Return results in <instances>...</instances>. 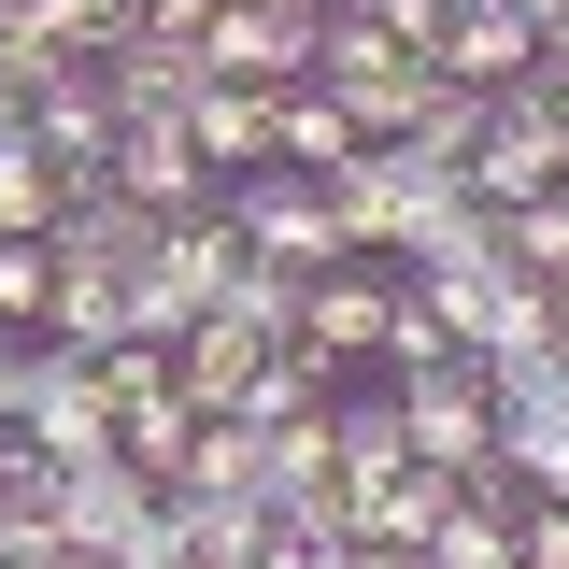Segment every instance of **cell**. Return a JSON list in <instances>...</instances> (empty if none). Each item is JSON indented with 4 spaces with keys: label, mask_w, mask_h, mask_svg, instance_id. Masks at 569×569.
Here are the masks:
<instances>
[{
    "label": "cell",
    "mask_w": 569,
    "mask_h": 569,
    "mask_svg": "<svg viewBox=\"0 0 569 569\" xmlns=\"http://www.w3.org/2000/svg\"><path fill=\"white\" fill-rule=\"evenodd\" d=\"M527 58H541V29L512 14V0H456V29H441V86H470V100H512L527 86Z\"/></svg>",
    "instance_id": "8fae6325"
},
{
    "label": "cell",
    "mask_w": 569,
    "mask_h": 569,
    "mask_svg": "<svg viewBox=\"0 0 569 569\" xmlns=\"http://www.w3.org/2000/svg\"><path fill=\"white\" fill-rule=\"evenodd\" d=\"M29 142H43L58 200H71V186H100V157H114V100H100V71H86V58L29 86Z\"/></svg>",
    "instance_id": "9c48e42d"
},
{
    "label": "cell",
    "mask_w": 569,
    "mask_h": 569,
    "mask_svg": "<svg viewBox=\"0 0 569 569\" xmlns=\"http://www.w3.org/2000/svg\"><path fill=\"white\" fill-rule=\"evenodd\" d=\"M399 385V441H413V470H485L498 456V385L470 370V356H441V370H385Z\"/></svg>",
    "instance_id": "277c9868"
},
{
    "label": "cell",
    "mask_w": 569,
    "mask_h": 569,
    "mask_svg": "<svg viewBox=\"0 0 569 569\" xmlns=\"http://www.w3.org/2000/svg\"><path fill=\"white\" fill-rule=\"evenodd\" d=\"M257 370H271V342H257L242 313H200V328L171 342V385H186L200 413H242V385H257Z\"/></svg>",
    "instance_id": "5bb4252c"
},
{
    "label": "cell",
    "mask_w": 569,
    "mask_h": 569,
    "mask_svg": "<svg viewBox=\"0 0 569 569\" xmlns=\"http://www.w3.org/2000/svg\"><path fill=\"white\" fill-rule=\"evenodd\" d=\"M157 242H171V228H157L142 200H114V186H71L58 228H43V257H58V271H86V284H142V257H157Z\"/></svg>",
    "instance_id": "ba28073f"
},
{
    "label": "cell",
    "mask_w": 569,
    "mask_h": 569,
    "mask_svg": "<svg viewBox=\"0 0 569 569\" xmlns=\"http://www.w3.org/2000/svg\"><path fill=\"white\" fill-rule=\"evenodd\" d=\"M512 14H527V29H569V0H512Z\"/></svg>",
    "instance_id": "4316f807"
},
{
    "label": "cell",
    "mask_w": 569,
    "mask_h": 569,
    "mask_svg": "<svg viewBox=\"0 0 569 569\" xmlns=\"http://www.w3.org/2000/svg\"><path fill=\"white\" fill-rule=\"evenodd\" d=\"M228 228H242V257L284 271V284H313V271L356 257L342 213H328V186H299V171H242V186H228Z\"/></svg>",
    "instance_id": "3957f363"
},
{
    "label": "cell",
    "mask_w": 569,
    "mask_h": 569,
    "mask_svg": "<svg viewBox=\"0 0 569 569\" xmlns=\"http://www.w3.org/2000/svg\"><path fill=\"white\" fill-rule=\"evenodd\" d=\"M569 186V142H556V114L512 86V100H485V142H470V171H456V200L470 213H527V200H556Z\"/></svg>",
    "instance_id": "5b68a950"
},
{
    "label": "cell",
    "mask_w": 569,
    "mask_h": 569,
    "mask_svg": "<svg viewBox=\"0 0 569 569\" xmlns=\"http://www.w3.org/2000/svg\"><path fill=\"white\" fill-rule=\"evenodd\" d=\"M213 29V0H142V43H200Z\"/></svg>",
    "instance_id": "d4e9b609"
},
{
    "label": "cell",
    "mask_w": 569,
    "mask_h": 569,
    "mask_svg": "<svg viewBox=\"0 0 569 569\" xmlns=\"http://www.w3.org/2000/svg\"><path fill=\"white\" fill-rule=\"evenodd\" d=\"M100 186H114V200H142L157 228H186V213H213V200H228V186L200 171V142H186V129H114Z\"/></svg>",
    "instance_id": "30bf717a"
},
{
    "label": "cell",
    "mask_w": 569,
    "mask_h": 569,
    "mask_svg": "<svg viewBox=\"0 0 569 569\" xmlns=\"http://www.w3.org/2000/svg\"><path fill=\"white\" fill-rule=\"evenodd\" d=\"M385 284H399V271H370V257H342V271H313V284H299V342L328 356V370H356V356L385 342Z\"/></svg>",
    "instance_id": "7c38bea8"
},
{
    "label": "cell",
    "mask_w": 569,
    "mask_h": 569,
    "mask_svg": "<svg viewBox=\"0 0 569 569\" xmlns=\"http://www.w3.org/2000/svg\"><path fill=\"white\" fill-rule=\"evenodd\" d=\"M14 441L43 456V470H86V456H114V413H100V370L71 342H29V413H14Z\"/></svg>",
    "instance_id": "52a82bcc"
},
{
    "label": "cell",
    "mask_w": 569,
    "mask_h": 569,
    "mask_svg": "<svg viewBox=\"0 0 569 569\" xmlns=\"http://www.w3.org/2000/svg\"><path fill=\"white\" fill-rule=\"evenodd\" d=\"M356 14H385L413 58H441V29H456V0H356Z\"/></svg>",
    "instance_id": "cb8c5ba5"
},
{
    "label": "cell",
    "mask_w": 569,
    "mask_h": 569,
    "mask_svg": "<svg viewBox=\"0 0 569 569\" xmlns=\"http://www.w3.org/2000/svg\"><path fill=\"white\" fill-rule=\"evenodd\" d=\"M356 157V114L328 100V86H271V171H299V186H328Z\"/></svg>",
    "instance_id": "e0dca14e"
},
{
    "label": "cell",
    "mask_w": 569,
    "mask_h": 569,
    "mask_svg": "<svg viewBox=\"0 0 569 569\" xmlns=\"http://www.w3.org/2000/svg\"><path fill=\"white\" fill-rule=\"evenodd\" d=\"M498 470H512L527 498H556V512H569V385H541V399H512V413H498Z\"/></svg>",
    "instance_id": "ac0fdd59"
},
{
    "label": "cell",
    "mask_w": 569,
    "mask_h": 569,
    "mask_svg": "<svg viewBox=\"0 0 569 569\" xmlns=\"http://www.w3.org/2000/svg\"><path fill=\"white\" fill-rule=\"evenodd\" d=\"M43 299H58V257L43 242H0V328L14 342H43Z\"/></svg>",
    "instance_id": "603a6c76"
},
{
    "label": "cell",
    "mask_w": 569,
    "mask_h": 569,
    "mask_svg": "<svg viewBox=\"0 0 569 569\" xmlns=\"http://www.w3.org/2000/svg\"><path fill=\"white\" fill-rule=\"evenodd\" d=\"M541 313H556V356H569V271H556V284H541Z\"/></svg>",
    "instance_id": "484cf974"
},
{
    "label": "cell",
    "mask_w": 569,
    "mask_h": 569,
    "mask_svg": "<svg viewBox=\"0 0 569 569\" xmlns=\"http://www.w3.org/2000/svg\"><path fill=\"white\" fill-rule=\"evenodd\" d=\"M328 213H342V242L370 257V271H427V257H456L485 213L456 200L441 171H413V157H385V142H356L342 171H328Z\"/></svg>",
    "instance_id": "6da1fadb"
},
{
    "label": "cell",
    "mask_w": 569,
    "mask_h": 569,
    "mask_svg": "<svg viewBox=\"0 0 569 569\" xmlns=\"http://www.w3.org/2000/svg\"><path fill=\"white\" fill-rule=\"evenodd\" d=\"M186 441H200V399H186V385H171V399H129V413H114V456H129L142 485H171V470H186Z\"/></svg>",
    "instance_id": "ffe728a7"
},
{
    "label": "cell",
    "mask_w": 569,
    "mask_h": 569,
    "mask_svg": "<svg viewBox=\"0 0 569 569\" xmlns=\"http://www.w3.org/2000/svg\"><path fill=\"white\" fill-rule=\"evenodd\" d=\"M328 399H342V370H328L313 342H271V370L242 385V427H284V413H328Z\"/></svg>",
    "instance_id": "44dd1931"
},
{
    "label": "cell",
    "mask_w": 569,
    "mask_h": 569,
    "mask_svg": "<svg viewBox=\"0 0 569 569\" xmlns=\"http://www.w3.org/2000/svg\"><path fill=\"white\" fill-rule=\"evenodd\" d=\"M186 142H200L213 186H242V171H271V100H257V86H200V100H186Z\"/></svg>",
    "instance_id": "2e32d148"
},
{
    "label": "cell",
    "mask_w": 569,
    "mask_h": 569,
    "mask_svg": "<svg viewBox=\"0 0 569 569\" xmlns=\"http://www.w3.org/2000/svg\"><path fill=\"white\" fill-rule=\"evenodd\" d=\"M171 498H228V512H257V498H271V441H257L242 413H200V441H186Z\"/></svg>",
    "instance_id": "9a60e30c"
},
{
    "label": "cell",
    "mask_w": 569,
    "mask_h": 569,
    "mask_svg": "<svg viewBox=\"0 0 569 569\" xmlns=\"http://www.w3.org/2000/svg\"><path fill=\"white\" fill-rule=\"evenodd\" d=\"M200 71H213V86H257V100H271V86H299V71H313V29H271V14H242V0H213Z\"/></svg>",
    "instance_id": "4fadbf2b"
},
{
    "label": "cell",
    "mask_w": 569,
    "mask_h": 569,
    "mask_svg": "<svg viewBox=\"0 0 569 569\" xmlns=\"http://www.w3.org/2000/svg\"><path fill=\"white\" fill-rule=\"evenodd\" d=\"M498 257H512L527 284H556V271H569V186H556V200H527V213H498Z\"/></svg>",
    "instance_id": "7402d4cb"
},
{
    "label": "cell",
    "mask_w": 569,
    "mask_h": 569,
    "mask_svg": "<svg viewBox=\"0 0 569 569\" xmlns=\"http://www.w3.org/2000/svg\"><path fill=\"white\" fill-rule=\"evenodd\" d=\"M43 527L58 541H86V556L129 569L142 541H157V485H142L129 456H86V470H43Z\"/></svg>",
    "instance_id": "8992f818"
},
{
    "label": "cell",
    "mask_w": 569,
    "mask_h": 569,
    "mask_svg": "<svg viewBox=\"0 0 569 569\" xmlns=\"http://www.w3.org/2000/svg\"><path fill=\"white\" fill-rule=\"evenodd\" d=\"M328 441H342V485L399 470V456H413V441H399V385H342V399H328Z\"/></svg>",
    "instance_id": "d6986e66"
},
{
    "label": "cell",
    "mask_w": 569,
    "mask_h": 569,
    "mask_svg": "<svg viewBox=\"0 0 569 569\" xmlns=\"http://www.w3.org/2000/svg\"><path fill=\"white\" fill-rule=\"evenodd\" d=\"M299 86H328V100L356 114V142H399V129H413V100H427V58L385 29V14H328Z\"/></svg>",
    "instance_id": "7a4b0ae2"
}]
</instances>
